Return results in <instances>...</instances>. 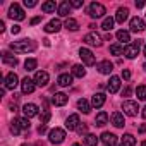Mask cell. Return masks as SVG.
<instances>
[{"instance_id":"obj_1","label":"cell","mask_w":146,"mask_h":146,"mask_svg":"<svg viewBox=\"0 0 146 146\" xmlns=\"http://www.w3.org/2000/svg\"><path fill=\"white\" fill-rule=\"evenodd\" d=\"M35 48H36V43L31 41V40H28V38L11 43V50L14 53H28V52H33Z\"/></svg>"},{"instance_id":"obj_2","label":"cell","mask_w":146,"mask_h":146,"mask_svg":"<svg viewBox=\"0 0 146 146\" xmlns=\"http://www.w3.org/2000/svg\"><path fill=\"white\" fill-rule=\"evenodd\" d=\"M88 14H90L93 19H100V17H103V16L107 14V11H105V5H103V4L93 2V4H90V7H88Z\"/></svg>"},{"instance_id":"obj_3","label":"cell","mask_w":146,"mask_h":146,"mask_svg":"<svg viewBox=\"0 0 146 146\" xmlns=\"http://www.w3.org/2000/svg\"><path fill=\"white\" fill-rule=\"evenodd\" d=\"M48 139H50V143H53V144H60V143H64V139H65V131L60 129V127H55V129H52V131L48 132Z\"/></svg>"},{"instance_id":"obj_4","label":"cell","mask_w":146,"mask_h":146,"mask_svg":"<svg viewBox=\"0 0 146 146\" xmlns=\"http://www.w3.org/2000/svg\"><path fill=\"white\" fill-rule=\"evenodd\" d=\"M122 110H124L125 115H129V117H136V115H137V110H139L137 102H132V100H125V102H122Z\"/></svg>"},{"instance_id":"obj_5","label":"cell","mask_w":146,"mask_h":146,"mask_svg":"<svg viewBox=\"0 0 146 146\" xmlns=\"http://www.w3.org/2000/svg\"><path fill=\"white\" fill-rule=\"evenodd\" d=\"M9 17L11 19H14V21H24V11L21 9V5L19 4H12L11 7H9Z\"/></svg>"},{"instance_id":"obj_6","label":"cell","mask_w":146,"mask_h":146,"mask_svg":"<svg viewBox=\"0 0 146 146\" xmlns=\"http://www.w3.org/2000/svg\"><path fill=\"white\" fill-rule=\"evenodd\" d=\"M139 48H141V41L129 43V45H125L124 55H125L127 58H136V57H137V53H139Z\"/></svg>"},{"instance_id":"obj_7","label":"cell","mask_w":146,"mask_h":146,"mask_svg":"<svg viewBox=\"0 0 146 146\" xmlns=\"http://www.w3.org/2000/svg\"><path fill=\"white\" fill-rule=\"evenodd\" d=\"M79 57H81V60L86 65H95V62H96V58H95V55H93V52L90 48H81L79 50Z\"/></svg>"},{"instance_id":"obj_8","label":"cell","mask_w":146,"mask_h":146,"mask_svg":"<svg viewBox=\"0 0 146 146\" xmlns=\"http://www.w3.org/2000/svg\"><path fill=\"white\" fill-rule=\"evenodd\" d=\"M79 125H81V120H79V115H78V113H72V115L67 117V120H65V127H67L69 131H78Z\"/></svg>"},{"instance_id":"obj_9","label":"cell","mask_w":146,"mask_h":146,"mask_svg":"<svg viewBox=\"0 0 146 146\" xmlns=\"http://www.w3.org/2000/svg\"><path fill=\"white\" fill-rule=\"evenodd\" d=\"M17 84H19V78L14 74V72H9L5 76V79H4V88L5 90H14Z\"/></svg>"},{"instance_id":"obj_10","label":"cell","mask_w":146,"mask_h":146,"mask_svg":"<svg viewBox=\"0 0 146 146\" xmlns=\"http://www.w3.org/2000/svg\"><path fill=\"white\" fill-rule=\"evenodd\" d=\"M36 90V84H35V79H29V78H24L23 81H21V91L24 93V95H29V93H33Z\"/></svg>"},{"instance_id":"obj_11","label":"cell","mask_w":146,"mask_h":146,"mask_svg":"<svg viewBox=\"0 0 146 146\" xmlns=\"http://www.w3.org/2000/svg\"><path fill=\"white\" fill-rule=\"evenodd\" d=\"M48 79H50V76H48V72H45V70H38L35 74V84L36 86H46Z\"/></svg>"},{"instance_id":"obj_12","label":"cell","mask_w":146,"mask_h":146,"mask_svg":"<svg viewBox=\"0 0 146 146\" xmlns=\"http://www.w3.org/2000/svg\"><path fill=\"white\" fill-rule=\"evenodd\" d=\"M129 26H131V31H134V33H141L146 26H144V21L141 19V17H132L131 19V23H129Z\"/></svg>"},{"instance_id":"obj_13","label":"cell","mask_w":146,"mask_h":146,"mask_svg":"<svg viewBox=\"0 0 146 146\" xmlns=\"http://www.w3.org/2000/svg\"><path fill=\"white\" fill-rule=\"evenodd\" d=\"M84 43H88V45H91V46H102V38H100V35H96V33H88V35L84 36Z\"/></svg>"},{"instance_id":"obj_14","label":"cell","mask_w":146,"mask_h":146,"mask_svg":"<svg viewBox=\"0 0 146 146\" xmlns=\"http://www.w3.org/2000/svg\"><path fill=\"white\" fill-rule=\"evenodd\" d=\"M67 102H69V96H67L65 93H55V95L52 96V103H53L55 107H64Z\"/></svg>"},{"instance_id":"obj_15","label":"cell","mask_w":146,"mask_h":146,"mask_svg":"<svg viewBox=\"0 0 146 146\" xmlns=\"http://www.w3.org/2000/svg\"><path fill=\"white\" fill-rule=\"evenodd\" d=\"M60 28H62V23H60V19H52L50 23H46V26L43 28L46 33H57V31H60Z\"/></svg>"},{"instance_id":"obj_16","label":"cell","mask_w":146,"mask_h":146,"mask_svg":"<svg viewBox=\"0 0 146 146\" xmlns=\"http://www.w3.org/2000/svg\"><path fill=\"white\" fill-rule=\"evenodd\" d=\"M119 88H120V78H117V76H112L110 78V81H108V84H107V90H108V93H117L119 91Z\"/></svg>"},{"instance_id":"obj_17","label":"cell","mask_w":146,"mask_h":146,"mask_svg":"<svg viewBox=\"0 0 146 146\" xmlns=\"http://www.w3.org/2000/svg\"><path fill=\"white\" fill-rule=\"evenodd\" d=\"M23 112H24V117L31 119V117H36V115H38V107H36L35 103H26V105L23 107Z\"/></svg>"},{"instance_id":"obj_18","label":"cell","mask_w":146,"mask_h":146,"mask_svg":"<svg viewBox=\"0 0 146 146\" xmlns=\"http://www.w3.org/2000/svg\"><path fill=\"white\" fill-rule=\"evenodd\" d=\"M100 139L103 141L105 146H115V144H117V136L112 134V132H103V134L100 136Z\"/></svg>"},{"instance_id":"obj_19","label":"cell","mask_w":146,"mask_h":146,"mask_svg":"<svg viewBox=\"0 0 146 146\" xmlns=\"http://www.w3.org/2000/svg\"><path fill=\"white\" fill-rule=\"evenodd\" d=\"M96 69L102 72V74H110V72L113 70V64H112L110 60H102V62L96 65Z\"/></svg>"},{"instance_id":"obj_20","label":"cell","mask_w":146,"mask_h":146,"mask_svg":"<svg viewBox=\"0 0 146 146\" xmlns=\"http://www.w3.org/2000/svg\"><path fill=\"white\" fill-rule=\"evenodd\" d=\"M127 17H129V9H127V7H120V9L117 11V14H115V21H117L119 24H124V23L127 21Z\"/></svg>"},{"instance_id":"obj_21","label":"cell","mask_w":146,"mask_h":146,"mask_svg":"<svg viewBox=\"0 0 146 146\" xmlns=\"http://www.w3.org/2000/svg\"><path fill=\"white\" fill-rule=\"evenodd\" d=\"M105 95L103 93H95L93 95V98H91V107H95V108H100V107H103V103H105Z\"/></svg>"},{"instance_id":"obj_22","label":"cell","mask_w":146,"mask_h":146,"mask_svg":"<svg viewBox=\"0 0 146 146\" xmlns=\"http://www.w3.org/2000/svg\"><path fill=\"white\" fill-rule=\"evenodd\" d=\"M110 120H112V124L115 125V127H124V115L120 113V112H113L112 115H110Z\"/></svg>"},{"instance_id":"obj_23","label":"cell","mask_w":146,"mask_h":146,"mask_svg":"<svg viewBox=\"0 0 146 146\" xmlns=\"http://www.w3.org/2000/svg\"><path fill=\"white\" fill-rule=\"evenodd\" d=\"M72 78H74L72 74H60L57 83H58V86H62V88H67V86H70V84H72Z\"/></svg>"},{"instance_id":"obj_24","label":"cell","mask_w":146,"mask_h":146,"mask_svg":"<svg viewBox=\"0 0 146 146\" xmlns=\"http://www.w3.org/2000/svg\"><path fill=\"white\" fill-rule=\"evenodd\" d=\"M115 36H117V40H119L122 45H124V43L129 45V41H131V35H129V31H125V29H119Z\"/></svg>"},{"instance_id":"obj_25","label":"cell","mask_w":146,"mask_h":146,"mask_svg":"<svg viewBox=\"0 0 146 146\" xmlns=\"http://www.w3.org/2000/svg\"><path fill=\"white\" fill-rule=\"evenodd\" d=\"M70 2H67V0H65V2H62L60 5H58V16L60 17H67L69 16V11H70Z\"/></svg>"},{"instance_id":"obj_26","label":"cell","mask_w":146,"mask_h":146,"mask_svg":"<svg viewBox=\"0 0 146 146\" xmlns=\"http://www.w3.org/2000/svg\"><path fill=\"white\" fill-rule=\"evenodd\" d=\"M2 60H4V64H7V65H12V67H16V65L19 64L17 57H11V53H9V52H4V55H2Z\"/></svg>"},{"instance_id":"obj_27","label":"cell","mask_w":146,"mask_h":146,"mask_svg":"<svg viewBox=\"0 0 146 146\" xmlns=\"http://www.w3.org/2000/svg\"><path fill=\"white\" fill-rule=\"evenodd\" d=\"M78 110H79V112H83V113H90V110H91L90 102H88V100H84V98L78 100Z\"/></svg>"},{"instance_id":"obj_28","label":"cell","mask_w":146,"mask_h":146,"mask_svg":"<svg viewBox=\"0 0 146 146\" xmlns=\"http://www.w3.org/2000/svg\"><path fill=\"white\" fill-rule=\"evenodd\" d=\"M72 76H74V78H84L86 76V69L83 65H79V64L72 65Z\"/></svg>"},{"instance_id":"obj_29","label":"cell","mask_w":146,"mask_h":146,"mask_svg":"<svg viewBox=\"0 0 146 146\" xmlns=\"http://www.w3.org/2000/svg\"><path fill=\"white\" fill-rule=\"evenodd\" d=\"M107 122H108V113H107V112H100V113L95 117V124H96V125H100V127H102V125H105Z\"/></svg>"},{"instance_id":"obj_30","label":"cell","mask_w":146,"mask_h":146,"mask_svg":"<svg viewBox=\"0 0 146 146\" xmlns=\"http://www.w3.org/2000/svg\"><path fill=\"white\" fill-rule=\"evenodd\" d=\"M120 146H136V137H134L132 134H124Z\"/></svg>"},{"instance_id":"obj_31","label":"cell","mask_w":146,"mask_h":146,"mask_svg":"<svg viewBox=\"0 0 146 146\" xmlns=\"http://www.w3.org/2000/svg\"><path fill=\"white\" fill-rule=\"evenodd\" d=\"M65 28H67L69 31H78V29H79V23H78L76 19H72V17H67V21H65Z\"/></svg>"},{"instance_id":"obj_32","label":"cell","mask_w":146,"mask_h":146,"mask_svg":"<svg viewBox=\"0 0 146 146\" xmlns=\"http://www.w3.org/2000/svg\"><path fill=\"white\" fill-rule=\"evenodd\" d=\"M55 9H58V7L55 5V2H52V0H48V2H45V4L41 5V11H43V12H46V14L55 12Z\"/></svg>"},{"instance_id":"obj_33","label":"cell","mask_w":146,"mask_h":146,"mask_svg":"<svg viewBox=\"0 0 146 146\" xmlns=\"http://www.w3.org/2000/svg\"><path fill=\"white\" fill-rule=\"evenodd\" d=\"M124 50H125V46H124L122 43H115V45L110 46V53H112V55H122Z\"/></svg>"},{"instance_id":"obj_34","label":"cell","mask_w":146,"mask_h":146,"mask_svg":"<svg viewBox=\"0 0 146 146\" xmlns=\"http://www.w3.org/2000/svg\"><path fill=\"white\" fill-rule=\"evenodd\" d=\"M98 144V137L95 134H86L84 136V146H96Z\"/></svg>"},{"instance_id":"obj_35","label":"cell","mask_w":146,"mask_h":146,"mask_svg":"<svg viewBox=\"0 0 146 146\" xmlns=\"http://www.w3.org/2000/svg\"><path fill=\"white\" fill-rule=\"evenodd\" d=\"M113 23H115L113 17H105L103 23H102V29H103V31H110V29L113 28Z\"/></svg>"},{"instance_id":"obj_36","label":"cell","mask_w":146,"mask_h":146,"mask_svg":"<svg viewBox=\"0 0 146 146\" xmlns=\"http://www.w3.org/2000/svg\"><path fill=\"white\" fill-rule=\"evenodd\" d=\"M36 65H38L36 58H28V60L24 62V67H26V70H35V69H36Z\"/></svg>"},{"instance_id":"obj_37","label":"cell","mask_w":146,"mask_h":146,"mask_svg":"<svg viewBox=\"0 0 146 146\" xmlns=\"http://www.w3.org/2000/svg\"><path fill=\"white\" fill-rule=\"evenodd\" d=\"M136 95H137V100H146V86H137L136 88Z\"/></svg>"},{"instance_id":"obj_38","label":"cell","mask_w":146,"mask_h":146,"mask_svg":"<svg viewBox=\"0 0 146 146\" xmlns=\"http://www.w3.org/2000/svg\"><path fill=\"white\" fill-rule=\"evenodd\" d=\"M11 132H12L14 136H17V134L21 132V127H19V122H17V119H14V120H12V124H11Z\"/></svg>"},{"instance_id":"obj_39","label":"cell","mask_w":146,"mask_h":146,"mask_svg":"<svg viewBox=\"0 0 146 146\" xmlns=\"http://www.w3.org/2000/svg\"><path fill=\"white\" fill-rule=\"evenodd\" d=\"M17 122H19V127L21 129H29V120H28V117H23V119H17Z\"/></svg>"},{"instance_id":"obj_40","label":"cell","mask_w":146,"mask_h":146,"mask_svg":"<svg viewBox=\"0 0 146 146\" xmlns=\"http://www.w3.org/2000/svg\"><path fill=\"white\" fill-rule=\"evenodd\" d=\"M50 117H52V113H50L48 110H45V112H43V115H41V124H46V122L50 120Z\"/></svg>"},{"instance_id":"obj_41","label":"cell","mask_w":146,"mask_h":146,"mask_svg":"<svg viewBox=\"0 0 146 146\" xmlns=\"http://www.w3.org/2000/svg\"><path fill=\"white\" fill-rule=\"evenodd\" d=\"M122 78H124L125 81L131 79V70H129V69H122Z\"/></svg>"},{"instance_id":"obj_42","label":"cell","mask_w":146,"mask_h":146,"mask_svg":"<svg viewBox=\"0 0 146 146\" xmlns=\"http://www.w3.org/2000/svg\"><path fill=\"white\" fill-rule=\"evenodd\" d=\"M35 5H36V0H24V7L31 9V7H35Z\"/></svg>"},{"instance_id":"obj_43","label":"cell","mask_w":146,"mask_h":146,"mask_svg":"<svg viewBox=\"0 0 146 146\" xmlns=\"http://www.w3.org/2000/svg\"><path fill=\"white\" fill-rule=\"evenodd\" d=\"M70 5L74 7V9H79V7H83V2H81V0H72Z\"/></svg>"},{"instance_id":"obj_44","label":"cell","mask_w":146,"mask_h":146,"mask_svg":"<svg viewBox=\"0 0 146 146\" xmlns=\"http://www.w3.org/2000/svg\"><path fill=\"white\" fill-rule=\"evenodd\" d=\"M78 132H79V134H86V132H88V125H84V124H81V125L78 127Z\"/></svg>"},{"instance_id":"obj_45","label":"cell","mask_w":146,"mask_h":146,"mask_svg":"<svg viewBox=\"0 0 146 146\" xmlns=\"http://www.w3.org/2000/svg\"><path fill=\"white\" fill-rule=\"evenodd\" d=\"M11 31H12V35H17V33H21V26H17V24H14V26L11 28Z\"/></svg>"},{"instance_id":"obj_46","label":"cell","mask_w":146,"mask_h":146,"mask_svg":"<svg viewBox=\"0 0 146 146\" xmlns=\"http://www.w3.org/2000/svg\"><path fill=\"white\" fill-rule=\"evenodd\" d=\"M40 21H41V16H36V17H33V19H31V26H35V24H38Z\"/></svg>"},{"instance_id":"obj_47","label":"cell","mask_w":146,"mask_h":146,"mask_svg":"<svg viewBox=\"0 0 146 146\" xmlns=\"http://www.w3.org/2000/svg\"><path fill=\"white\" fill-rule=\"evenodd\" d=\"M38 132H40V134H45V132H46V124H41V125L38 127Z\"/></svg>"},{"instance_id":"obj_48","label":"cell","mask_w":146,"mask_h":146,"mask_svg":"<svg viewBox=\"0 0 146 146\" xmlns=\"http://www.w3.org/2000/svg\"><path fill=\"white\" fill-rule=\"evenodd\" d=\"M129 95H131V88L127 86V88H125V90L122 91V96H129Z\"/></svg>"},{"instance_id":"obj_49","label":"cell","mask_w":146,"mask_h":146,"mask_svg":"<svg viewBox=\"0 0 146 146\" xmlns=\"http://www.w3.org/2000/svg\"><path fill=\"white\" fill-rule=\"evenodd\" d=\"M136 7H137V9H141V7H144V2H143V0H139V2H136Z\"/></svg>"},{"instance_id":"obj_50","label":"cell","mask_w":146,"mask_h":146,"mask_svg":"<svg viewBox=\"0 0 146 146\" xmlns=\"http://www.w3.org/2000/svg\"><path fill=\"white\" fill-rule=\"evenodd\" d=\"M139 132H141V134H144V132H146V124H143V125L139 127Z\"/></svg>"},{"instance_id":"obj_51","label":"cell","mask_w":146,"mask_h":146,"mask_svg":"<svg viewBox=\"0 0 146 146\" xmlns=\"http://www.w3.org/2000/svg\"><path fill=\"white\" fill-rule=\"evenodd\" d=\"M2 31H5V24H4V21H0V33Z\"/></svg>"},{"instance_id":"obj_52","label":"cell","mask_w":146,"mask_h":146,"mask_svg":"<svg viewBox=\"0 0 146 146\" xmlns=\"http://www.w3.org/2000/svg\"><path fill=\"white\" fill-rule=\"evenodd\" d=\"M43 45H45V46H50V40L45 38V40H43Z\"/></svg>"},{"instance_id":"obj_53","label":"cell","mask_w":146,"mask_h":146,"mask_svg":"<svg viewBox=\"0 0 146 146\" xmlns=\"http://www.w3.org/2000/svg\"><path fill=\"white\" fill-rule=\"evenodd\" d=\"M141 115H143V119H146V107L143 108V112H141Z\"/></svg>"},{"instance_id":"obj_54","label":"cell","mask_w":146,"mask_h":146,"mask_svg":"<svg viewBox=\"0 0 146 146\" xmlns=\"http://www.w3.org/2000/svg\"><path fill=\"white\" fill-rule=\"evenodd\" d=\"M21 146H31V144H28V143H23V144H21Z\"/></svg>"},{"instance_id":"obj_55","label":"cell","mask_w":146,"mask_h":146,"mask_svg":"<svg viewBox=\"0 0 146 146\" xmlns=\"http://www.w3.org/2000/svg\"><path fill=\"white\" fill-rule=\"evenodd\" d=\"M72 146H81V144H79V143H74V144H72Z\"/></svg>"},{"instance_id":"obj_56","label":"cell","mask_w":146,"mask_h":146,"mask_svg":"<svg viewBox=\"0 0 146 146\" xmlns=\"http://www.w3.org/2000/svg\"><path fill=\"white\" fill-rule=\"evenodd\" d=\"M141 146H146V141H143V143H141Z\"/></svg>"},{"instance_id":"obj_57","label":"cell","mask_w":146,"mask_h":146,"mask_svg":"<svg viewBox=\"0 0 146 146\" xmlns=\"http://www.w3.org/2000/svg\"><path fill=\"white\" fill-rule=\"evenodd\" d=\"M144 57H146V45H144Z\"/></svg>"},{"instance_id":"obj_58","label":"cell","mask_w":146,"mask_h":146,"mask_svg":"<svg viewBox=\"0 0 146 146\" xmlns=\"http://www.w3.org/2000/svg\"><path fill=\"white\" fill-rule=\"evenodd\" d=\"M143 69H144V70H146V64H144V65H143Z\"/></svg>"}]
</instances>
